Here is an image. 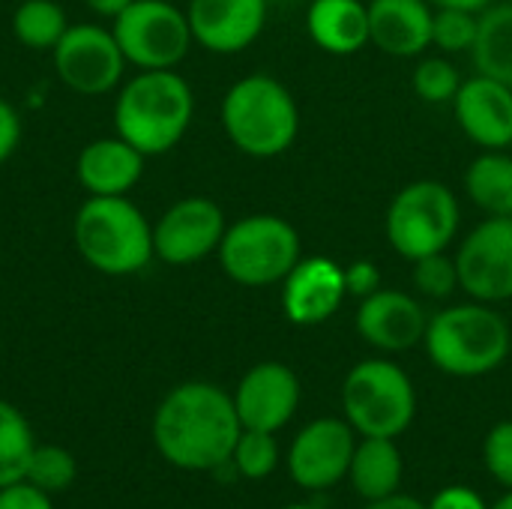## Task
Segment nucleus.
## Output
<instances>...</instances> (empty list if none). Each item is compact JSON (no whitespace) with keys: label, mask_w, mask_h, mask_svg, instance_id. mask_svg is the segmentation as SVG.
Instances as JSON below:
<instances>
[{"label":"nucleus","mask_w":512,"mask_h":509,"mask_svg":"<svg viewBox=\"0 0 512 509\" xmlns=\"http://www.w3.org/2000/svg\"><path fill=\"white\" fill-rule=\"evenodd\" d=\"M78 255L105 276H132L150 264L153 225L126 195H90L72 222Z\"/></svg>","instance_id":"39448f33"},{"label":"nucleus","mask_w":512,"mask_h":509,"mask_svg":"<svg viewBox=\"0 0 512 509\" xmlns=\"http://www.w3.org/2000/svg\"><path fill=\"white\" fill-rule=\"evenodd\" d=\"M240 432L234 396L207 381L174 387L153 417V444L159 456L183 471L225 468Z\"/></svg>","instance_id":"f257e3e1"},{"label":"nucleus","mask_w":512,"mask_h":509,"mask_svg":"<svg viewBox=\"0 0 512 509\" xmlns=\"http://www.w3.org/2000/svg\"><path fill=\"white\" fill-rule=\"evenodd\" d=\"M465 195L486 216H512V156L483 150L465 171Z\"/></svg>","instance_id":"b1692460"},{"label":"nucleus","mask_w":512,"mask_h":509,"mask_svg":"<svg viewBox=\"0 0 512 509\" xmlns=\"http://www.w3.org/2000/svg\"><path fill=\"white\" fill-rule=\"evenodd\" d=\"M462 207L450 186L438 180H414L402 186L384 216L387 243L408 264L447 246L459 237Z\"/></svg>","instance_id":"0eeeda50"},{"label":"nucleus","mask_w":512,"mask_h":509,"mask_svg":"<svg viewBox=\"0 0 512 509\" xmlns=\"http://www.w3.org/2000/svg\"><path fill=\"white\" fill-rule=\"evenodd\" d=\"M369 42L399 60L432 48L435 6L429 0H369Z\"/></svg>","instance_id":"6ab92c4d"},{"label":"nucleus","mask_w":512,"mask_h":509,"mask_svg":"<svg viewBox=\"0 0 512 509\" xmlns=\"http://www.w3.org/2000/svg\"><path fill=\"white\" fill-rule=\"evenodd\" d=\"M285 509H318V507H309V504H291V507Z\"/></svg>","instance_id":"a19ab883"},{"label":"nucleus","mask_w":512,"mask_h":509,"mask_svg":"<svg viewBox=\"0 0 512 509\" xmlns=\"http://www.w3.org/2000/svg\"><path fill=\"white\" fill-rule=\"evenodd\" d=\"M18 141H21V120H18V111H15L6 99H0V162H6V159L15 153Z\"/></svg>","instance_id":"c9c22d12"},{"label":"nucleus","mask_w":512,"mask_h":509,"mask_svg":"<svg viewBox=\"0 0 512 509\" xmlns=\"http://www.w3.org/2000/svg\"><path fill=\"white\" fill-rule=\"evenodd\" d=\"M477 27H480V12L438 6L432 18V45L447 54L471 51L477 42Z\"/></svg>","instance_id":"c756f323"},{"label":"nucleus","mask_w":512,"mask_h":509,"mask_svg":"<svg viewBox=\"0 0 512 509\" xmlns=\"http://www.w3.org/2000/svg\"><path fill=\"white\" fill-rule=\"evenodd\" d=\"M306 30L321 51L351 57L369 45V6L363 0H312Z\"/></svg>","instance_id":"412c9836"},{"label":"nucleus","mask_w":512,"mask_h":509,"mask_svg":"<svg viewBox=\"0 0 512 509\" xmlns=\"http://www.w3.org/2000/svg\"><path fill=\"white\" fill-rule=\"evenodd\" d=\"M192 39L213 54L249 48L267 24V0H189Z\"/></svg>","instance_id":"f3484780"},{"label":"nucleus","mask_w":512,"mask_h":509,"mask_svg":"<svg viewBox=\"0 0 512 509\" xmlns=\"http://www.w3.org/2000/svg\"><path fill=\"white\" fill-rule=\"evenodd\" d=\"M354 429L348 420L321 417L303 426L288 450V474L300 489L324 492L348 477L354 456Z\"/></svg>","instance_id":"ddd939ff"},{"label":"nucleus","mask_w":512,"mask_h":509,"mask_svg":"<svg viewBox=\"0 0 512 509\" xmlns=\"http://www.w3.org/2000/svg\"><path fill=\"white\" fill-rule=\"evenodd\" d=\"M222 129L240 153L273 159L297 141L300 105L279 78L255 72L228 87L222 99Z\"/></svg>","instance_id":"20e7f679"},{"label":"nucleus","mask_w":512,"mask_h":509,"mask_svg":"<svg viewBox=\"0 0 512 509\" xmlns=\"http://www.w3.org/2000/svg\"><path fill=\"white\" fill-rule=\"evenodd\" d=\"M129 3H132V0H84V6H87L90 12L102 15V18H117Z\"/></svg>","instance_id":"4c0bfd02"},{"label":"nucleus","mask_w":512,"mask_h":509,"mask_svg":"<svg viewBox=\"0 0 512 509\" xmlns=\"http://www.w3.org/2000/svg\"><path fill=\"white\" fill-rule=\"evenodd\" d=\"M225 276L243 288L282 282L303 258L300 231L276 213H252L225 228L216 249Z\"/></svg>","instance_id":"423d86ee"},{"label":"nucleus","mask_w":512,"mask_h":509,"mask_svg":"<svg viewBox=\"0 0 512 509\" xmlns=\"http://www.w3.org/2000/svg\"><path fill=\"white\" fill-rule=\"evenodd\" d=\"M471 57L480 75H489L512 87V0L489 3L480 12Z\"/></svg>","instance_id":"5701e85b"},{"label":"nucleus","mask_w":512,"mask_h":509,"mask_svg":"<svg viewBox=\"0 0 512 509\" xmlns=\"http://www.w3.org/2000/svg\"><path fill=\"white\" fill-rule=\"evenodd\" d=\"M462 75L459 69L447 60V57H423L414 69V93L429 102V105H444V102H453L459 87H462Z\"/></svg>","instance_id":"7c9ffc66"},{"label":"nucleus","mask_w":512,"mask_h":509,"mask_svg":"<svg viewBox=\"0 0 512 509\" xmlns=\"http://www.w3.org/2000/svg\"><path fill=\"white\" fill-rule=\"evenodd\" d=\"M66 30L69 21L57 0H24L12 12V36L33 51H54Z\"/></svg>","instance_id":"393cba45"},{"label":"nucleus","mask_w":512,"mask_h":509,"mask_svg":"<svg viewBox=\"0 0 512 509\" xmlns=\"http://www.w3.org/2000/svg\"><path fill=\"white\" fill-rule=\"evenodd\" d=\"M195 114V96L174 69H141L114 102V126L144 156L168 153L183 141Z\"/></svg>","instance_id":"f03ea898"},{"label":"nucleus","mask_w":512,"mask_h":509,"mask_svg":"<svg viewBox=\"0 0 512 509\" xmlns=\"http://www.w3.org/2000/svg\"><path fill=\"white\" fill-rule=\"evenodd\" d=\"M483 462L489 474L512 492V420L498 423L483 441Z\"/></svg>","instance_id":"2f4dec72"},{"label":"nucleus","mask_w":512,"mask_h":509,"mask_svg":"<svg viewBox=\"0 0 512 509\" xmlns=\"http://www.w3.org/2000/svg\"><path fill=\"white\" fill-rule=\"evenodd\" d=\"M402 471L405 462L393 438H363L354 447L348 480L363 501H381L399 492Z\"/></svg>","instance_id":"4be33fe9"},{"label":"nucleus","mask_w":512,"mask_h":509,"mask_svg":"<svg viewBox=\"0 0 512 509\" xmlns=\"http://www.w3.org/2000/svg\"><path fill=\"white\" fill-rule=\"evenodd\" d=\"M492 509H512V492H507V495H504V498H501V501H498Z\"/></svg>","instance_id":"ea45409f"},{"label":"nucleus","mask_w":512,"mask_h":509,"mask_svg":"<svg viewBox=\"0 0 512 509\" xmlns=\"http://www.w3.org/2000/svg\"><path fill=\"white\" fill-rule=\"evenodd\" d=\"M411 285L429 300H450L456 291H462L456 258H450L447 252H435L411 261Z\"/></svg>","instance_id":"c85d7f7f"},{"label":"nucleus","mask_w":512,"mask_h":509,"mask_svg":"<svg viewBox=\"0 0 512 509\" xmlns=\"http://www.w3.org/2000/svg\"><path fill=\"white\" fill-rule=\"evenodd\" d=\"M345 267L333 258H300L282 279V312L297 327L330 321L345 303Z\"/></svg>","instance_id":"dca6fc26"},{"label":"nucleus","mask_w":512,"mask_h":509,"mask_svg":"<svg viewBox=\"0 0 512 509\" xmlns=\"http://www.w3.org/2000/svg\"><path fill=\"white\" fill-rule=\"evenodd\" d=\"M354 327L366 345L384 354H402L423 342L429 315L414 294L378 288L375 294L360 300Z\"/></svg>","instance_id":"2eb2a0df"},{"label":"nucleus","mask_w":512,"mask_h":509,"mask_svg":"<svg viewBox=\"0 0 512 509\" xmlns=\"http://www.w3.org/2000/svg\"><path fill=\"white\" fill-rule=\"evenodd\" d=\"M225 213L204 195L171 204L153 225V252L171 267H189L213 255L225 237Z\"/></svg>","instance_id":"f8f14e48"},{"label":"nucleus","mask_w":512,"mask_h":509,"mask_svg":"<svg viewBox=\"0 0 512 509\" xmlns=\"http://www.w3.org/2000/svg\"><path fill=\"white\" fill-rule=\"evenodd\" d=\"M144 153H138L120 135L90 141L75 162L78 183L90 195H126L144 174Z\"/></svg>","instance_id":"aec40b11"},{"label":"nucleus","mask_w":512,"mask_h":509,"mask_svg":"<svg viewBox=\"0 0 512 509\" xmlns=\"http://www.w3.org/2000/svg\"><path fill=\"white\" fill-rule=\"evenodd\" d=\"M459 129L483 150H507L512 144V87L489 75L465 78L450 102Z\"/></svg>","instance_id":"a211bd4d"},{"label":"nucleus","mask_w":512,"mask_h":509,"mask_svg":"<svg viewBox=\"0 0 512 509\" xmlns=\"http://www.w3.org/2000/svg\"><path fill=\"white\" fill-rule=\"evenodd\" d=\"M459 285L471 300H512V216H486L456 249Z\"/></svg>","instance_id":"9d476101"},{"label":"nucleus","mask_w":512,"mask_h":509,"mask_svg":"<svg viewBox=\"0 0 512 509\" xmlns=\"http://www.w3.org/2000/svg\"><path fill=\"white\" fill-rule=\"evenodd\" d=\"M426 509H489L486 507V501L474 492V489H468V486H447V489H441L435 498H432V504Z\"/></svg>","instance_id":"f704fd0d"},{"label":"nucleus","mask_w":512,"mask_h":509,"mask_svg":"<svg viewBox=\"0 0 512 509\" xmlns=\"http://www.w3.org/2000/svg\"><path fill=\"white\" fill-rule=\"evenodd\" d=\"M24 480L48 495L63 492L75 480V459L69 456V450H63L57 444H42V447L36 444L30 453Z\"/></svg>","instance_id":"cd10ccee"},{"label":"nucleus","mask_w":512,"mask_h":509,"mask_svg":"<svg viewBox=\"0 0 512 509\" xmlns=\"http://www.w3.org/2000/svg\"><path fill=\"white\" fill-rule=\"evenodd\" d=\"M111 30L126 63L138 69H174L195 42L186 12L171 0H132Z\"/></svg>","instance_id":"1a4fd4ad"},{"label":"nucleus","mask_w":512,"mask_h":509,"mask_svg":"<svg viewBox=\"0 0 512 509\" xmlns=\"http://www.w3.org/2000/svg\"><path fill=\"white\" fill-rule=\"evenodd\" d=\"M33 447L36 441L27 417L6 399H0V489L24 480Z\"/></svg>","instance_id":"a878e982"},{"label":"nucleus","mask_w":512,"mask_h":509,"mask_svg":"<svg viewBox=\"0 0 512 509\" xmlns=\"http://www.w3.org/2000/svg\"><path fill=\"white\" fill-rule=\"evenodd\" d=\"M378 288H384V285H381V270H378L375 261L360 258V261H351L345 267V291H348V297L363 300V297L375 294Z\"/></svg>","instance_id":"473e14b6"},{"label":"nucleus","mask_w":512,"mask_h":509,"mask_svg":"<svg viewBox=\"0 0 512 509\" xmlns=\"http://www.w3.org/2000/svg\"><path fill=\"white\" fill-rule=\"evenodd\" d=\"M297 405H300V381L291 366L276 360L252 366L234 390V408L243 429L276 435L291 423Z\"/></svg>","instance_id":"4468645a"},{"label":"nucleus","mask_w":512,"mask_h":509,"mask_svg":"<svg viewBox=\"0 0 512 509\" xmlns=\"http://www.w3.org/2000/svg\"><path fill=\"white\" fill-rule=\"evenodd\" d=\"M279 462V444L273 432L243 429L237 438V447L231 453V465L246 480H264L276 471Z\"/></svg>","instance_id":"bb28decb"},{"label":"nucleus","mask_w":512,"mask_h":509,"mask_svg":"<svg viewBox=\"0 0 512 509\" xmlns=\"http://www.w3.org/2000/svg\"><path fill=\"white\" fill-rule=\"evenodd\" d=\"M342 408L363 438H399L417 414V393L402 366L384 357L357 363L342 384Z\"/></svg>","instance_id":"6e6552de"},{"label":"nucleus","mask_w":512,"mask_h":509,"mask_svg":"<svg viewBox=\"0 0 512 509\" xmlns=\"http://www.w3.org/2000/svg\"><path fill=\"white\" fill-rule=\"evenodd\" d=\"M435 9L438 6H456V9H468V12H483L489 3H495V0H429Z\"/></svg>","instance_id":"58836bf2"},{"label":"nucleus","mask_w":512,"mask_h":509,"mask_svg":"<svg viewBox=\"0 0 512 509\" xmlns=\"http://www.w3.org/2000/svg\"><path fill=\"white\" fill-rule=\"evenodd\" d=\"M0 509H54V504L48 492L36 489L27 480H18L0 489Z\"/></svg>","instance_id":"72a5a7b5"},{"label":"nucleus","mask_w":512,"mask_h":509,"mask_svg":"<svg viewBox=\"0 0 512 509\" xmlns=\"http://www.w3.org/2000/svg\"><path fill=\"white\" fill-rule=\"evenodd\" d=\"M363 509H426V504H420L417 498H408V495H390V498H381V501H366Z\"/></svg>","instance_id":"e433bc0d"},{"label":"nucleus","mask_w":512,"mask_h":509,"mask_svg":"<svg viewBox=\"0 0 512 509\" xmlns=\"http://www.w3.org/2000/svg\"><path fill=\"white\" fill-rule=\"evenodd\" d=\"M435 369L450 378H480L504 366L512 351L507 318L492 303H456L429 318L423 336Z\"/></svg>","instance_id":"7ed1b4c3"},{"label":"nucleus","mask_w":512,"mask_h":509,"mask_svg":"<svg viewBox=\"0 0 512 509\" xmlns=\"http://www.w3.org/2000/svg\"><path fill=\"white\" fill-rule=\"evenodd\" d=\"M51 54L57 78L78 96H102L123 81L126 57L114 30L99 24H69Z\"/></svg>","instance_id":"9b49d317"}]
</instances>
